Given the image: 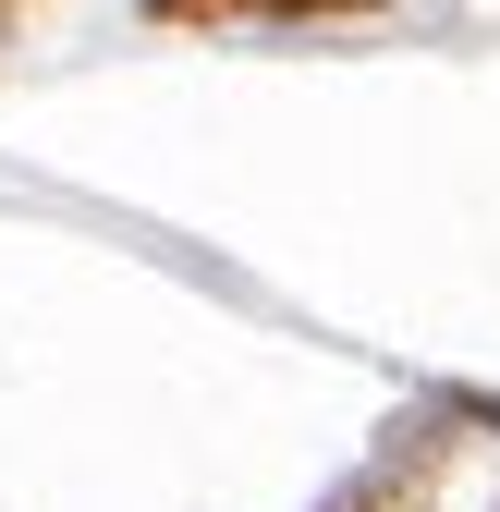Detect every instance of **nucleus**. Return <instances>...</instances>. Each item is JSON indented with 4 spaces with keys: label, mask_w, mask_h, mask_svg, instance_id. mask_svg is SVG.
Listing matches in <instances>:
<instances>
[{
    "label": "nucleus",
    "mask_w": 500,
    "mask_h": 512,
    "mask_svg": "<svg viewBox=\"0 0 500 512\" xmlns=\"http://www.w3.org/2000/svg\"><path fill=\"white\" fill-rule=\"evenodd\" d=\"M171 25H196V13H366V0H159Z\"/></svg>",
    "instance_id": "nucleus-1"
}]
</instances>
